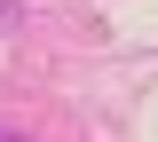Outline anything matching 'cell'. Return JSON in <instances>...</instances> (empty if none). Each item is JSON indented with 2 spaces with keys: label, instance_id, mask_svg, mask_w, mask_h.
Wrapping results in <instances>:
<instances>
[{
  "label": "cell",
  "instance_id": "obj_1",
  "mask_svg": "<svg viewBox=\"0 0 158 142\" xmlns=\"http://www.w3.org/2000/svg\"><path fill=\"white\" fill-rule=\"evenodd\" d=\"M0 142H16V134H0Z\"/></svg>",
  "mask_w": 158,
  "mask_h": 142
}]
</instances>
